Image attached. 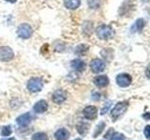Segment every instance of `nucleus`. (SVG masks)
I'll list each match as a JSON object with an SVG mask.
<instances>
[{
  "label": "nucleus",
  "mask_w": 150,
  "mask_h": 140,
  "mask_svg": "<svg viewBox=\"0 0 150 140\" xmlns=\"http://www.w3.org/2000/svg\"><path fill=\"white\" fill-rule=\"evenodd\" d=\"M81 5V0H64V6L68 9H76Z\"/></svg>",
  "instance_id": "nucleus-16"
},
{
  "label": "nucleus",
  "mask_w": 150,
  "mask_h": 140,
  "mask_svg": "<svg viewBox=\"0 0 150 140\" xmlns=\"http://www.w3.org/2000/svg\"><path fill=\"white\" fill-rule=\"evenodd\" d=\"M69 137V132L65 128H61L54 133V138L56 140H68Z\"/></svg>",
  "instance_id": "nucleus-15"
},
{
  "label": "nucleus",
  "mask_w": 150,
  "mask_h": 140,
  "mask_svg": "<svg viewBox=\"0 0 150 140\" xmlns=\"http://www.w3.org/2000/svg\"><path fill=\"white\" fill-rule=\"evenodd\" d=\"M33 109H34V111L38 114L44 113V112L48 109V103H47L45 100L38 101L34 105V106H33Z\"/></svg>",
  "instance_id": "nucleus-11"
},
{
  "label": "nucleus",
  "mask_w": 150,
  "mask_h": 140,
  "mask_svg": "<svg viewBox=\"0 0 150 140\" xmlns=\"http://www.w3.org/2000/svg\"><path fill=\"white\" fill-rule=\"evenodd\" d=\"M111 140H125L123 134H118V133H115L111 137Z\"/></svg>",
  "instance_id": "nucleus-24"
},
{
  "label": "nucleus",
  "mask_w": 150,
  "mask_h": 140,
  "mask_svg": "<svg viewBox=\"0 0 150 140\" xmlns=\"http://www.w3.org/2000/svg\"><path fill=\"white\" fill-rule=\"evenodd\" d=\"M52 99H53L54 103L55 104H62L65 102V100L67 99V93L65 91H63L62 89H59V90H56L54 93L53 96H52Z\"/></svg>",
  "instance_id": "nucleus-9"
},
{
  "label": "nucleus",
  "mask_w": 150,
  "mask_h": 140,
  "mask_svg": "<svg viewBox=\"0 0 150 140\" xmlns=\"http://www.w3.org/2000/svg\"><path fill=\"white\" fill-rule=\"evenodd\" d=\"M74 140H82V139H80V138H77V139H74Z\"/></svg>",
  "instance_id": "nucleus-33"
},
{
  "label": "nucleus",
  "mask_w": 150,
  "mask_h": 140,
  "mask_svg": "<svg viewBox=\"0 0 150 140\" xmlns=\"http://www.w3.org/2000/svg\"><path fill=\"white\" fill-rule=\"evenodd\" d=\"M112 133H114V129H110L109 131H108L107 134L104 135V137H105V138H111V137L112 136V135L111 134Z\"/></svg>",
  "instance_id": "nucleus-27"
},
{
  "label": "nucleus",
  "mask_w": 150,
  "mask_h": 140,
  "mask_svg": "<svg viewBox=\"0 0 150 140\" xmlns=\"http://www.w3.org/2000/svg\"><path fill=\"white\" fill-rule=\"evenodd\" d=\"M7 2H9V3H15L17 0H6Z\"/></svg>",
  "instance_id": "nucleus-30"
},
{
  "label": "nucleus",
  "mask_w": 150,
  "mask_h": 140,
  "mask_svg": "<svg viewBox=\"0 0 150 140\" xmlns=\"http://www.w3.org/2000/svg\"><path fill=\"white\" fill-rule=\"evenodd\" d=\"M70 66H71L75 71L77 72H83L84 71V69L86 67V63L83 62V60L80 59H74L70 62Z\"/></svg>",
  "instance_id": "nucleus-10"
},
{
  "label": "nucleus",
  "mask_w": 150,
  "mask_h": 140,
  "mask_svg": "<svg viewBox=\"0 0 150 140\" xmlns=\"http://www.w3.org/2000/svg\"><path fill=\"white\" fill-rule=\"evenodd\" d=\"M90 69L95 74L100 73L105 69V63L100 59H94L90 63Z\"/></svg>",
  "instance_id": "nucleus-7"
},
{
  "label": "nucleus",
  "mask_w": 150,
  "mask_h": 140,
  "mask_svg": "<svg viewBox=\"0 0 150 140\" xmlns=\"http://www.w3.org/2000/svg\"><path fill=\"white\" fill-rule=\"evenodd\" d=\"M144 134L145 135V137L147 139H150V125H146L144 130Z\"/></svg>",
  "instance_id": "nucleus-25"
},
{
  "label": "nucleus",
  "mask_w": 150,
  "mask_h": 140,
  "mask_svg": "<svg viewBox=\"0 0 150 140\" xmlns=\"http://www.w3.org/2000/svg\"><path fill=\"white\" fill-rule=\"evenodd\" d=\"M144 19H138V20H136V22L133 23L132 25L130 27V32L131 33H139L143 30V28L144 27Z\"/></svg>",
  "instance_id": "nucleus-14"
},
{
  "label": "nucleus",
  "mask_w": 150,
  "mask_h": 140,
  "mask_svg": "<svg viewBox=\"0 0 150 140\" xmlns=\"http://www.w3.org/2000/svg\"><path fill=\"white\" fill-rule=\"evenodd\" d=\"M145 75H146V78L150 79V64L147 65L146 70H145Z\"/></svg>",
  "instance_id": "nucleus-28"
},
{
  "label": "nucleus",
  "mask_w": 150,
  "mask_h": 140,
  "mask_svg": "<svg viewBox=\"0 0 150 140\" xmlns=\"http://www.w3.org/2000/svg\"><path fill=\"white\" fill-rule=\"evenodd\" d=\"M88 6L92 9L98 8L100 6V0H87Z\"/></svg>",
  "instance_id": "nucleus-21"
},
{
  "label": "nucleus",
  "mask_w": 150,
  "mask_h": 140,
  "mask_svg": "<svg viewBox=\"0 0 150 140\" xmlns=\"http://www.w3.org/2000/svg\"><path fill=\"white\" fill-rule=\"evenodd\" d=\"M111 106H112V102H111V101H107V102L105 103L104 106H103L102 108H101L100 114H101V115H104V114H106L107 112L109 111V109H110Z\"/></svg>",
  "instance_id": "nucleus-22"
},
{
  "label": "nucleus",
  "mask_w": 150,
  "mask_h": 140,
  "mask_svg": "<svg viewBox=\"0 0 150 140\" xmlns=\"http://www.w3.org/2000/svg\"><path fill=\"white\" fill-rule=\"evenodd\" d=\"M105 123H103V121H101V123H100L98 125H97V127L95 129V131H94V134H93V137L95 138V137H98V135H100L101 133H102V131L104 130L105 128Z\"/></svg>",
  "instance_id": "nucleus-19"
},
{
  "label": "nucleus",
  "mask_w": 150,
  "mask_h": 140,
  "mask_svg": "<svg viewBox=\"0 0 150 140\" xmlns=\"http://www.w3.org/2000/svg\"><path fill=\"white\" fill-rule=\"evenodd\" d=\"M83 114L86 119L93 120L97 118L98 109H97V107L94 106H88L86 107H84V109L83 110Z\"/></svg>",
  "instance_id": "nucleus-8"
},
{
  "label": "nucleus",
  "mask_w": 150,
  "mask_h": 140,
  "mask_svg": "<svg viewBox=\"0 0 150 140\" xmlns=\"http://www.w3.org/2000/svg\"><path fill=\"white\" fill-rule=\"evenodd\" d=\"M88 129H89V125L86 123H80L77 125V131H78V133L83 134V135L86 134V133L88 131Z\"/></svg>",
  "instance_id": "nucleus-18"
},
{
  "label": "nucleus",
  "mask_w": 150,
  "mask_h": 140,
  "mask_svg": "<svg viewBox=\"0 0 150 140\" xmlns=\"http://www.w3.org/2000/svg\"><path fill=\"white\" fill-rule=\"evenodd\" d=\"M115 80H116V84L119 87H121V88H127V87H129L131 84L132 78H131V77L129 76V74L123 73V74H119L118 76L116 77Z\"/></svg>",
  "instance_id": "nucleus-6"
},
{
  "label": "nucleus",
  "mask_w": 150,
  "mask_h": 140,
  "mask_svg": "<svg viewBox=\"0 0 150 140\" xmlns=\"http://www.w3.org/2000/svg\"><path fill=\"white\" fill-rule=\"evenodd\" d=\"M93 98L92 99L93 100H95V101H98V100H100V94L98 92H95V93H93Z\"/></svg>",
  "instance_id": "nucleus-26"
},
{
  "label": "nucleus",
  "mask_w": 150,
  "mask_h": 140,
  "mask_svg": "<svg viewBox=\"0 0 150 140\" xmlns=\"http://www.w3.org/2000/svg\"><path fill=\"white\" fill-rule=\"evenodd\" d=\"M11 132H12V130L11 128V126H5L1 132V134L3 136H8L9 134H11Z\"/></svg>",
  "instance_id": "nucleus-23"
},
{
  "label": "nucleus",
  "mask_w": 150,
  "mask_h": 140,
  "mask_svg": "<svg viewBox=\"0 0 150 140\" xmlns=\"http://www.w3.org/2000/svg\"><path fill=\"white\" fill-rule=\"evenodd\" d=\"M96 34L100 39L107 40V39L112 38V36H114V30H112V27L109 25L102 24V25H100L96 29Z\"/></svg>",
  "instance_id": "nucleus-1"
},
{
  "label": "nucleus",
  "mask_w": 150,
  "mask_h": 140,
  "mask_svg": "<svg viewBox=\"0 0 150 140\" xmlns=\"http://www.w3.org/2000/svg\"><path fill=\"white\" fill-rule=\"evenodd\" d=\"M128 106H129L128 101H121L119 103H117L115 106L111 111V117L112 120H116L120 116L123 115L126 112V110L128 109Z\"/></svg>",
  "instance_id": "nucleus-2"
},
{
  "label": "nucleus",
  "mask_w": 150,
  "mask_h": 140,
  "mask_svg": "<svg viewBox=\"0 0 150 140\" xmlns=\"http://www.w3.org/2000/svg\"><path fill=\"white\" fill-rule=\"evenodd\" d=\"M17 35L20 38L28 39L33 35V29L28 23H22L17 28Z\"/></svg>",
  "instance_id": "nucleus-3"
},
{
  "label": "nucleus",
  "mask_w": 150,
  "mask_h": 140,
  "mask_svg": "<svg viewBox=\"0 0 150 140\" xmlns=\"http://www.w3.org/2000/svg\"><path fill=\"white\" fill-rule=\"evenodd\" d=\"M142 1H143V2H148L149 0H142Z\"/></svg>",
  "instance_id": "nucleus-32"
},
{
  "label": "nucleus",
  "mask_w": 150,
  "mask_h": 140,
  "mask_svg": "<svg viewBox=\"0 0 150 140\" xmlns=\"http://www.w3.org/2000/svg\"><path fill=\"white\" fill-rule=\"evenodd\" d=\"M94 84L98 88H104L108 86V84H109V78L105 75L98 76L94 78Z\"/></svg>",
  "instance_id": "nucleus-12"
},
{
  "label": "nucleus",
  "mask_w": 150,
  "mask_h": 140,
  "mask_svg": "<svg viewBox=\"0 0 150 140\" xmlns=\"http://www.w3.org/2000/svg\"><path fill=\"white\" fill-rule=\"evenodd\" d=\"M88 50H89V47L86 44H80L76 47V48H75L74 52L76 55L83 56V55H86L87 53Z\"/></svg>",
  "instance_id": "nucleus-17"
},
{
  "label": "nucleus",
  "mask_w": 150,
  "mask_h": 140,
  "mask_svg": "<svg viewBox=\"0 0 150 140\" xmlns=\"http://www.w3.org/2000/svg\"><path fill=\"white\" fill-rule=\"evenodd\" d=\"M31 114L30 113H25L21 115L20 117H18L17 118V123L20 125V126H23V127H25L28 124L31 123Z\"/></svg>",
  "instance_id": "nucleus-13"
},
{
  "label": "nucleus",
  "mask_w": 150,
  "mask_h": 140,
  "mask_svg": "<svg viewBox=\"0 0 150 140\" xmlns=\"http://www.w3.org/2000/svg\"><path fill=\"white\" fill-rule=\"evenodd\" d=\"M43 87V81L40 78H32L27 82V90L31 92H39Z\"/></svg>",
  "instance_id": "nucleus-4"
},
{
  "label": "nucleus",
  "mask_w": 150,
  "mask_h": 140,
  "mask_svg": "<svg viewBox=\"0 0 150 140\" xmlns=\"http://www.w3.org/2000/svg\"><path fill=\"white\" fill-rule=\"evenodd\" d=\"M32 140H48V136L44 133H36L32 135Z\"/></svg>",
  "instance_id": "nucleus-20"
},
{
  "label": "nucleus",
  "mask_w": 150,
  "mask_h": 140,
  "mask_svg": "<svg viewBox=\"0 0 150 140\" xmlns=\"http://www.w3.org/2000/svg\"><path fill=\"white\" fill-rule=\"evenodd\" d=\"M144 118H145L146 120H150V113H146L144 115Z\"/></svg>",
  "instance_id": "nucleus-29"
},
{
  "label": "nucleus",
  "mask_w": 150,
  "mask_h": 140,
  "mask_svg": "<svg viewBox=\"0 0 150 140\" xmlns=\"http://www.w3.org/2000/svg\"><path fill=\"white\" fill-rule=\"evenodd\" d=\"M1 140H16V139H15V138H12V137H11V138H8V139H1Z\"/></svg>",
  "instance_id": "nucleus-31"
},
{
  "label": "nucleus",
  "mask_w": 150,
  "mask_h": 140,
  "mask_svg": "<svg viewBox=\"0 0 150 140\" xmlns=\"http://www.w3.org/2000/svg\"><path fill=\"white\" fill-rule=\"evenodd\" d=\"M14 57V52L8 46L0 47V61L1 62H9Z\"/></svg>",
  "instance_id": "nucleus-5"
}]
</instances>
